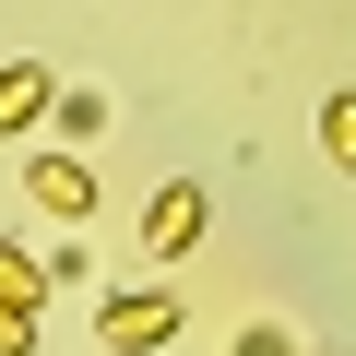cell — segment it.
<instances>
[{"mask_svg": "<svg viewBox=\"0 0 356 356\" xmlns=\"http://www.w3.org/2000/svg\"><path fill=\"white\" fill-rule=\"evenodd\" d=\"M95 332H107V356H166L178 344V297L166 285H107L95 297Z\"/></svg>", "mask_w": 356, "mask_h": 356, "instance_id": "1", "label": "cell"}, {"mask_svg": "<svg viewBox=\"0 0 356 356\" xmlns=\"http://www.w3.org/2000/svg\"><path fill=\"white\" fill-rule=\"evenodd\" d=\"M36 344H48V321H36V309H0V356H36Z\"/></svg>", "mask_w": 356, "mask_h": 356, "instance_id": "8", "label": "cell"}, {"mask_svg": "<svg viewBox=\"0 0 356 356\" xmlns=\"http://www.w3.org/2000/svg\"><path fill=\"white\" fill-rule=\"evenodd\" d=\"M48 107H60V83H48V60H0V131H48Z\"/></svg>", "mask_w": 356, "mask_h": 356, "instance_id": "4", "label": "cell"}, {"mask_svg": "<svg viewBox=\"0 0 356 356\" xmlns=\"http://www.w3.org/2000/svg\"><path fill=\"white\" fill-rule=\"evenodd\" d=\"M202 226H214V202H202V178H166V191L143 202V250H154V261H178V250H202Z\"/></svg>", "mask_w": 356, "mask_h": 356, "instance_id": "2", "label": "cell"}, {"mask_svg": "<svg viewBox=\"0 0 356 356\" xmlns=\"http://www.w3.org/2000/svg\"><path fill=\"white\" fill-rule=\"evenodd\" d=\"M321 154L356 178V95H332V107H321Z\"/></svg>", "mask_w": 356, "mask_h": 356, "instance_id": "7", "label": "cell"}, {"mask_svg": "<svg viewBox=\"0 0 356 356\" xmlns=\"http://www.w3.org/2000/svg\"><path fill=\"white\" fill-rule=\"evenodd\" d=\"M24 202H36V214H60V226H72V214H95V166H83V154H60V143H36V154H24Z\"/></svg>", "mask_w": 356, "mask_h": 356, "instance_id": "3", "label": "cell"}, {"mask_svg": "<svg viewBox=\"0 0 356 356\" xmlns=\"http://www.w3.org/2000/svg\"><path fill=\"white\" fill-rule=\"evenodd\" d=\"M0 309H36V321H48V261H36L24 238H0Z\"/></svg>", "mask_w": 356, "mask_h": 356, "instance_id": "5", "label": "cell"}, {"mask_svg": "<svg viewBox=\"0 0 356 356\" xmlns=\"http://www.w3.org/2000/svg\"><path fill=\"white\" fill-rule=\"evenodd\" d=\"M238 356H297V332H285V321H250V332H238Z\"/></svg>", "mask_w": 356, "mask_h": 356, "instance_id": "9", "label": "cell"}, {"mask_svg": "<svg viewBox=\"0 0 356 356\" xmlns=\"http://www.w3.org/2000/svg\"><path fill=\"white\" fill-rule=\"evenodd\" d=\"M48 131H60V154H72V143H95V131H107V95H83V83H60V107H48Z\"/></svg>", "mask_w": 356, "mask_h": 356, "instance_id": "6", "label": "cell"}]
</instances>
